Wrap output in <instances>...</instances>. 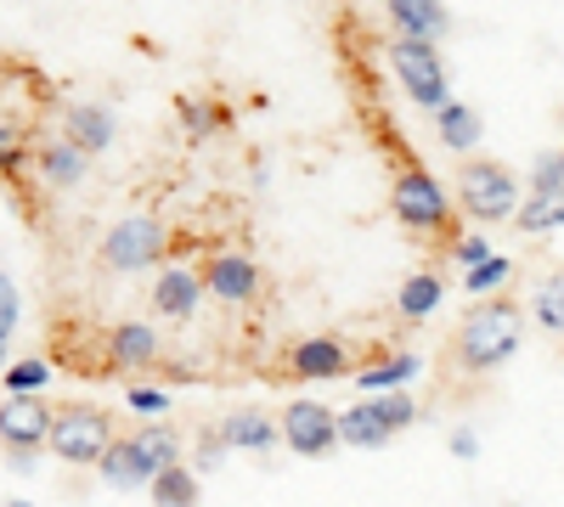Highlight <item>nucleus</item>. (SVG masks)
Listing matches in <instances>:
<instances>
[{"mask_svg": "<svg viewBox=\"0 0 564 507\" xmlns=\"http://www.w3.org/2000/svg\"><path fill=\"white\" fill-rule=\"evenodd\" d=\"M198 305H204V276H198V265H170V271H159V283H153V316L186 328V321L198 316Z\"/></svg>", "mask_w": 564, "mask_h": 507, "instance_id": "ddd939ff", "label": "nucleus"}, {"mask_svg": "<svg viewBox=\"0 0 564 507\" xmlns=\"http://www.w3.org/2000/svg\"><path fill=\"white\" fill-rule=\"evenodd\" d=\"M520 344H525V310L513 305L508 294L486 299V305H475L457 321L452 373L457 378H486V373H497V366H508L513 355H520Z\"/></svg>", "mask_w": 564, "mask_h": 507, "instance_id": "f257e3e1", "label": "nucleus"}, {"mask_svg": "<svg viewBox=\"0 0 564 507\" xmlns=\"http://www.w3.org/2000/svg\"><path fill=\"white\" fill-rule=\"evenodd\" d=\"M452 456H457V463H475V456H480V434L475 429H452Z\"/></svg>", "mask_w": 564, "mask_h": 507, "instance_id": "f704fd0d", "label": "nucleus"}, {"mask_svg": "<svg viewBox=\"0 0 564 507\" xmlns=\"http://www.w3.org/2000/svg\"><path fill=\"white\" fill-rule=\"evenodd\" d=\"M12 474H34V456L29 451H12Z\"/></svg>", "mask_w": 564, "mask_h": 507, "instance_id": "c9c22d12", "label": "nucleus"}, {"mask_svg": "<svg viewBox=\"0 0 564 507\" xmlns=\"http://www.w3.org/2000/svg\"><path fill=\"white\" fill-rule=\"evenodd\" d=\"M276 429L294 456H334L339 451V411L322 406L316 395H294L276 411Z\"/></svg>", "mask_w": 564, "mask_h": 507, "instance_id": "0eeeda50", "label": "nucleus"}, {"mask_svg": "<svg viewBox=\"0 0 564 507\" xmlns=\"http://www.w3.org/2000/svg\"><path fill=\"white\" fill-rule=\"evenodd\" d=\"M367 400H379V418L390 423V434H406V429L417 423V400H412L406 389H395V395H367Z\"/></svg>", "mask_w": 564, "mask_h": 507, "instance_id": "c85d7f7f", "label": "nucleus"}, {"mask_svg": "<svg viewBox=\"0 0 564 507\" xmlns=\"http://www.w3.org/2000/svg\"><path fill=\"white\" fill-rule=\"evenodd\" d=\"M220 456H226V445H220V434H215V429H204V434H198V451H193V463H186V469H193V474L204 480L209 469H220Z\"/></svg>", "mask_w": 564, "mask_h": 507, "instance_id": "72a5a7b5", "label": "nucleus"}, {"mask_svg": "<svg viewBox=\"0 0 564 507\" xmlns=\"http://www.w3.org/2000/svg\"><path fill=\"white\" fill-rule=\"evenodd\" d=\"M282 373L300 378V384H334V378L356 373V350L339 333H311V339H300L289 355H282Z\"/></svg>", "mask_w": 564, "mask_h": 507, "instance_id": "1a4fd4ad", "label": "nucleus"}, {"mask_svg": "<svg viewBox=\"0 0 564 507\" xmlns=\"http://www.w3.org/2000/svg\"><path fill=\"white\" fill-rule=\"evenodd\" d=\"M513 283V260L508 254H491V260H480L475 271H463V294L475 299V305H486V299H502V288Z\"/></svg>", "mask_w": 564, "mask_h": 507, "instance_id": "b1692460", "label": "nucleus"}, {"mask_svg": "<svg viewBox=\"0 0 564 507\" xmlns=\"http://www.w3.org/2000/svg\"><path fill=\"white\" fill-rule=\"evenodd\" d=\"M220 119H226V113H220V108H209V102H181V124L193 130L198 142H204V135H209V130H215Z\"/></svg>", "mask_w": 564, "mask_h": 507, "instance_id": "473e14b6", "label": "nucleus"}, {"mask_svg": "<svg viewBox=\"0 0 564 507\" xmlns=\"http://www.w3.org/2000/svg\"><path fill=\"white\" fill-rule=\"evenodd\" d=\"M457 203L468 220H480V225H502L520 214L525 203V180L513 175L502 158H463L457 164Z\"/></svg>", "mask_w": 564, "mask_h": 507, "instance_id": "f03ea898", "label": "nucleus"}, {"mask_svg": "<svg viewBox=\"0 0 564 507\" xmlns=\"http://www.w3.org/2000/svg\"><path fill=\"white\" fill-rule=\"evenodd\" d=\"M558 164H564V147H558Z\"/></svg>", "mask_w": 564, "mask_h": 507, "instance_id": "58836bf2", "label": "nucleus"}, {"mask_svg": "<svg viewBox=\"0 0 564 507\" xmlns=\"http://www.w3.org/2000/svg\"><path fill=\"white\" fill-rule=\"evenodd\" d=\"M130 440H135V451L153 463V474H164V469L186 463V445H181V434H175L170 423H141Z\"/></svg>", "mask_w": 564, "mask_h": 507, "instance_id": "4be33fe9", "label": "nucleus"}, {"mask_svg": "<svg viewBox=\"0 0 564 507\" xmlns=\"http://www.w3.org/2000/svg\"><path fill=\"white\" fill-rule=\"evenodd\" d=\"M390 68H395L401 90L417 108L441 113L452 102V74L441 63V45H430V40H390Z\"/></svg>", "mask_w": 564, "mask_h": 507, "instance_id": "423d86ee", "label": "nucleus"}, {"mask_svg": "<svg viewBox=\"0 0 564 507\" xmlns=\"http://www.w3.org/2000/svg\"><path fill=\"white\" fill-rule=\"evenodd\" d=\"M395 434H390V423L379 418V400H356V406H345L339 411V445H350V451H384Z\"/></svg>", "mask_w": 564, "mask_h": 507, "instance_id": "a211bd4d", "label": "nucleus"}, {"mask_svg": "<svg viewBox=\"0 0 564 507\" xmlns=\"http://www.w3.org/2000/svg\"><path fill=\"white\" fill-rule=\"evenodd\" d=\"M0 507H40V502H29V496H7V502H0Z\"/></svg>", "mask_w": 564, "mask_h": 507, "instance_id": "e433bc0d", "label": "nucleus"}, {"mask_svg": "<svg viewBox=\"0 0 564 507\" xmlns=\"http://www.w3.org/2000/svg\"><path fill=\"white\" fill-rule=\"evenodd\" d=\"M390 214L406 225L412 238H457V220H452V198L446 187L423 169V164H406L390 187Z\"/></svg>", "mask_w": 564, "mask_h": 507, "instance_id": "7ed1b4c3", "label": "nucleus"}, {"mask_svg": "<svg viewBox=\"0 0 564 507\" xmlns=\"http://www.w3.org/2000/svg\"><path fill=\"white\" fill-rule=\"evenodd\" d=\"M102 271L113 276H130V271H153L170 260V225L159 214H124L108 225V238H102Z\"/></svg>", "mask_w": 564, "mask_h": 507, "instance_id": "39448f33", "label": "nucleus"}, {"mask_svg": "<svg viewBox=\"0 0 564 507\" xmlns=\"http://www.w3.org/2000/svg\"><path fill=\"white\" fill-rule=\"evenodd\" d=\"M198 276H204V294L220 299V305H254V299L265 294V271H260V260L243 254V249H215V254L198 265Z\"/></svg>", "mask_w": 564, "mask_h": 507, "instance_id": "6e6552de", "label": "nucleus"}, {"mask_svg": "<svg viewBox=\"0 0 564 507\" xmlns=\"http://www.w3.org/2000/svg\"><path fill=\"white\" fill-rule=\"evenodd\" d=\"M124 406L135 411V418H148V423H164V411H170V389L130 384V389H124Z\"/></svg>", "mask_w": 564, "mask_h": 507, "instance_id": "7c9ffc66", "label": "nucleus"}, {"mask_svg": "<svg viewBox=\"0 0 564 507\" xmlns=\"http://www.w3.org/2000/svg\"><path fill=\"white\" fill-rule=\"evenodd\" d=\"M45 384H52V361H45V355L7 361V373H0V389H7V395H45Z\"/></svg>", "mask_w": 564, "mask_h": 507, "instance_id": "a878e982", "label": "nucleus"}, {"mask_svg": "<svg viewBox=\"0 0 564 507\" xmlns=\"http://www.w3.org/2000/svg\"><path fill=\"white\" fill-rule=\"evenodd\" d=\"M417 373H423V355H417V350H390V355H379V361L356 366L350 378H356L361 395H395V389H406Z\"/></svg>", "mask_w": 564, "mask_h": 507, "instance_id": "dca6fc26", "label": "nucleus"}, {"mask_svg": "<svg viewBox=\"0 0 564 507\" xmlns=\"http://www.w3.org/2000/svg\"><path fill=\"white\" fill-rule=\"evenodd\" d=\"M52 418H57V406L45 395H0V445L34 456L52 440Z\"/></svg>", "mask_w": 564, "mask_h": 507, "instance_id": "9d476101", "label": "nucleus"}, {"mask_svg": "<svg viewBox=\"0 0 564 507\" xmlns=\"http://www.w3.org/2000/svg\"><path fill=\"white\" fill-rule=\"evenodd\" d=\"M435 135H441V147L446 153H475L480 147V135H486V119L468 108V102H446L441 113H435Z\"/></svg>", "mask_w": 564, "mask_h": 507, "instance_id": "aec40b11", "label": "nucleus"}, {"mask_svg": "<svg viewBox=\"0 0 564 507\" xmlns=\"http://www.w3.org/2000/svg\"><path fill=\"white\" fill-rule=\"evenodd\" d=\"M159 328L153 321H113L102 333V373H148L159 366Z\"/></svg>", "mask_w": 564, "mask_h": 507, "instance_id": "9b49d317", "label": "nucleus"}, {"mask_svg": "<svg viewBox=\"0 0 564 507\" xmlns=\"http://www.w3.org/2000/svg\"><path fill=\"white\" fill-rule=\"evenodd\" d=\"M531 321L542 333H564V271L542 276V288L531 294Z\"/></svg>", "mask_w": 564, "mask_h": 507, "instance_id": "bb28decb", "label": "nucleus"}, {"mask_svg": "<svg viewBox=\"0 0 564 507\" xmlns=\"http://www.w3.org/2000/svg\"><path fill=\"white\" fill-rule=\"evenodd\" d=\"M384 18L395 23V40H430L435 45L452 29V12L435 7V0H390Z\"/></svg>", "mask_w": 564, "mask_h": 507, "instance_id": "f3484780", "label": "nucleus"}, {"mask_svg": "<svg viewBox=\"0 0 564 507\" xmlns=\"http://www.w3.org/2000/svg\"><path fill=\"white\" fill-rule=\"evenodd\" d=\"M18 321H23V288H18V276L0 265V373H7V361H12Z\"/></svg>", "mask_w": 564, "mask_h": 507, "instance_id": "393cba45", "label": "nucleus"}, {"mask_svg": "<svg viewBox=\"0 0 564 507\" xmlns=\"http://www.w3.org/2000/svg\"><path fill=\"white\" fill-rule=\"evenodd\" d=\"M513 225H520L525 238H547V232H558V225H564V192H558V198H525L520 214H513Z\"/></svg>", "mask_w": 564, "mask_h": 507, "instance_id": "cd10ccee", "label": "nucleus"}, {"mask_svg": "<svg viewBox=\"0 0 564 507\" xmlns=\"http://www.w3.org/2000/svg\"><path fill=\"white\" fill-rule=\"evenodd\" d=\"M113 135H119V119L108 102H68L63 113V142L85 158H102L113 147Z\"/></svg>", "mask_w": 564, "mask_h": 507, "instance_id": "f8f14e48", "label": "nucleus"}, {"mask_svg": "<svg viewBox=\"0 0 564 507\" xmlns=\"http://www.w3.org/2000/svg\"><path fill=\"white\" fill-rule=\"evenodd\" d=\"M215 434H220L226 451H249V456H260V451H271L282 440V429H276V418L265 406H231L226 418L215 423Z\"/></svg>", "mask_w": 564, "mask_h": 507, "instance_id": "4468645a", "label": "nucleus"}, {"mask_svg": "<svg viewBox=\"0 0 564 507\" xmlns=\"http://www.w3.org/2000/svg\"><path fill=\"white\" fill-rule=\"evenodd\" d=\"M85 169H90V158L74 153L63 135H57V142H45V147L34 153V175H40V187H52V192H74L79 180H85Z\"/></svg>", "mask_w": 564, "mask_h": 507, "instance_id": "6ab92c4d", "label": "nucleus"}, {"mask_svg": "<svg viewBox=\"0 0 564 507\" xmlns=\"http://www.w3.org/2000/svg\"><path fill=\"white\" fill-rule=\"evenodd\" d=\"M525 192H531V198H558V192H564V164H558V153H542V158L531 164Z\"/></svg>", "mask_w": 564, "mask_h": 507, "instance_id": "c756f323", "label": "nucleus"}, {"mask_svg": "<svg viewBox=\"0 0 564 507\" xmlns=\"http://www.w3.org/2000/svg\"><path fill=\"white\" fill-rule=\"evenodd\" d=\"M446 254H452V265L475 271L480 260H491V243H486L480 232H463V238H452V243H446Z\"/></svg>", "mask_w": 564, "mask_h": 507, "instance_id": "2f4dec72", "label": "nucleus"}, {"mask_svg": "<svg viewBox=\"0 0 564 507\" xmlns=\"http://www.w3.org/2000/svg\"><path fill=\"white\" fill-rule=\"evenodd\" d=\"M12 142H18V135H12V130H7V124H0V153H7V147H12Z\"/></svg>", "mask_w": 564, "mask_h": 507, "instance_id": "4c0bfd02", "label": "nucleus"}, {"mask_svg": "<svg viewBox=\"0 0 564 507\" xmlns=\"http://www.w3.org/2000/svg\"><path fill=\"white\" fill-rule=\"evenodd\" d=\"M148 496H153V507H198L204 502V480L186 469V463H175V469H164L148 485Z\"/></svg>", "mask_w": 564, "mask_h": 507, "instance_id": "5701e85b", "label": "nucleus"}, {"mask_svg": "<svg viewBox=\"0 0 564 507\" xmlns=\"http://www.w3.org/2000/svg\"><path fill=\"white\" fill-rule=\"evenodd\" d=\"M441 299H446V283L435 271H412L406 283H401V294H395V310L406 316V321H430L435 310H441Z\"/></svg>", "mask_w": 564, "mask_h": 507, "instance_id": "412c9836", "label": "nucleus"}, {"mask_svg": "<svg viewBox=\"0 0 564 507\" xmlns=\"http://www.w3.org/2000/svg\"><path fill=\"white\" fill-rule=\"evenodd\" d=\"M119 440V429H113V411H102V406H85V400H74V406H57V418H52V456L57 463H68V469H97L102 463V451Z\"/></svg>", "mask_w": 564, "mask_h": 507, "instance_id": "20e7f679", "label": "nucleus"}, {"mask_svg": "<svg viewBox=\"0 0 564 507\" xmlns=\"http://www.w3.org/2000/svg\"><path fill=\"white\" fill-rule=\"evenodd\" d=\"M97 480L108 485V491H148L159 474H153V463L135 451V440L130 434H119L108 451H102V463H97Z\"/></svg>", "mask_w": 564, "mask_h": 507, "instance_id": "2eb2a0df", "label": "nucleus"}]
</instances>
